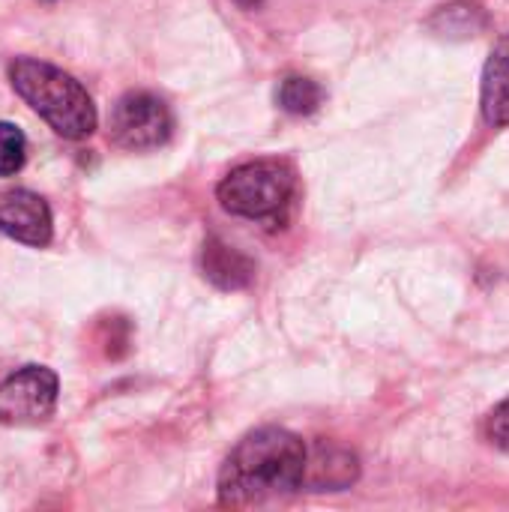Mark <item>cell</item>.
Wrapping results in <instances>:
<instances>
[{"mask_svg": "<svg viewBox=\"0 0 509 512\" xmlns=\"http://www.w3.org/2000/svg\"><path fill=\"white\" fill-rule=\"evenodd\" d=\"M219 201L228 213L276 222L297 195V171L285 159H255L237 165L219 183Z\"/></svg>", "mask_w": 509, "mask_h": 512, "instance_id": "3", "label": "cell"}, {"mask_svg": "<svg viewBox=\"0 0 509 512\" xmlns=\"http://www.w3.org/2000/svg\"><path fill=\"white\" fill-rule=\"evenodd\" d=\"M360 477L357 456L339 447H324L318 444L312 456H306V480L318 492H339L348 489Z\"/></svg>", "mask_w": 509, "mask_h": 512, "instance_id": "8", "label": "cell"}, {"mask_svg": "<svg viewBox=\"0 0 509 512\" xmlns=\"http://www.w3.org/2000/svg\"><path fill=\"white\" fill-rule=\"evenodd\" d=\"M27 156V138L15 123H0V177L21 171Z\"/></svg>", "mask_w": 509, "mask_h": 512, "instance_id": "11", "label": "cell"}, {"mask_svg": "<svg viewBox=\"0 0 509 512\" xmlns=\"http://www.w3.org/2000/svg\"><path fill=\"white\" fill-rule=\"evenodd\" d=\"M306 444L288 429L249 432L219 471V504L228 510L276 507L297 495L306 480Z\"/></svg>", "mask_w": 509, "mask_h": 512, "instance_id": "1", "label": "cell"}, {"mask_svg": "<svg viewBox=\"0 0 509 512\" xmlns=\"http://www.w3.org/2000/svg\"><path fill=\"white\" fill-rule=\"evenodd\" d=\"M0 234L24 246L51 243V210L30 189H3L0 192Z\"/></svg>", "mask_w": 509, "mask_h": 512, "instance_id": "6", "label": "cell"}, {"mask_svg": "<svg viewBox=\"0 0 509 512\" xmlns=\"http://www.w3.org/2000/svg\"><path fill=\"white\" fill-rule=\"evenodd\" d=\"M321 102H324V90H321L312 78L291 75V78H285L282 87H279V105H282L288 114H297V117L315 114Z\"/></svg>", "mask_w": 509, "mask_h": 512, "instance_id": "10", "label": "cell"}, {"mask_svg": "<svg viewBox=\"0 0 509 512\" xmlns=\"http://www.w3.org/2000/svg\"><path fill=\"white\" fill-rule=\"evenodd\" d=\"M9 81L15 93L63 138L81 141L93 135L96 129V105L90 93L75 81L69 72L33 60V57H18L9 66Z\"/></svg>", "mask_w": 509, "mask_h": 512, "instance_id": "2", "label": "cell"}, {"mask_svg": "<svg viewBox=\"0 0 509 512\" xmlns=\"http://www.w3.org/2000/svg\"><path fill=\"white\" fill-rule=\"evenodd\" d=\"M174 132V117L171 108L144 90L126 93L114 111H111V141L123 150L141 153V150H156L162 147Z\"/></svg>", "mask_w": 509, "mask_h": 512, "instance_id": "4", "label": "cell"}, {"mask_svg": "<svg viewBox=\"0 0 509 512\" xmlns=\"http://www.w3.org/2000/svg\"><path fill=\"white\" fill-rule=\"evenodd\" d=\"M201 267H204V276H207L213 285L225 288V291L246 288V285L255 279V264H252L243 252H237L234 246H228V243H222V240H216V237H210V240L204 243Z\"/></svg>", "mask_w": 509, "mask_h": 512, "instance_id": "9", "label": "cell"}, {"mask_svg": "<svg viewBox=\"0 0 509 512\" xmlns=\"http://www.w3.org/2000/svg\"><path fill=\"white\" fill-rule=\"evenodd\" d=\"M480 108L489 126H509V33H504L486 60L483 87H480Z\"/></svg>", "mask_w": 509, "mask_h": 512, "instance_id": "7", "label": "cell"}, {"mask_svg": "<svg viewBox=\"0 0 509 512\" xmlns=\"http://www.w3.org/2000/svg\"><path fill=\"white\" fill-rule=\"evenodd\" d=\"M486 438H489L498 450L509 453V399L507 402H501V405L489 414V420H486Z\"/></svg>", "mask_w": 509, "mask_h": 512, "instance_id": "12", "label": "cell"}, {"mask_svg": "<svg viewBox=\"0 0 509 512\" xmlns=\"http://www.w3.org/2000/svg\"><path fill=\"white\" fill-rule=\"evenodd\" d=\"M57 375L45 366H24L0 384V423L36 426L57 408Z\"/></svg>", "mask_w": 509, "mask_h": 512, "instance_id": "5", "label": "cell"}]
</instances>
